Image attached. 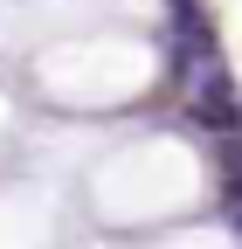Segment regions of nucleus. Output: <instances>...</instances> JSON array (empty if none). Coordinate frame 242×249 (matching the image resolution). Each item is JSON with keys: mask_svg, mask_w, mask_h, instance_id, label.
Listing matches in <instances>:
<instances>
[{"mask_svg": "<svg viewBox=\"0 0 242 249\" xmlns=\"http://www.w3.org/2000/svg\"><path fill=\"white\" fill-rule=\"evenodd\" d=\"M153 249H228L222 235H173V242H153Z\"/></svg>", "mask_w": 242, "mask_h": 249, "instance_id": "obj_4", "label": "nucleus"}, {"mask_svg": "<svg viewBox=\"0 0 242 249\" xmlns=\"http://www.w3.org/2000/svg\"><path fill=\"white\" fill-rule=\"evenodd\" d=\"M0 249H55V201L35 187H0Z\"/></svg>", "mask_w": 242, "mask_h": 249, "instance_id": "obj_3", "label": "nucleus"}, {"mask_svg": "<svg viewBox=\"0 0 242 249\" xmlns=\"http://www.w3.org/2000/svg\"><path fill=\"white\" fill-rule=\"evenodd\" d=\"M153 76H159V55L145 42H125V35H63V42H49L35 55L42 97L76 104V111L125 104L138 90H153Z\"/></svg>", "mask_w": 242, "mask_h": 249, "instance_id": "obj_2", "label": "nucleus"}, {"mask_svg": "<svg viewBox=\"0 0 242 249\" xmlns=\"http://www.w3.org/2000/svg\"><path fill=\"white\" fill-rule=\"evenodd\" d=\"M7 132H14V104L0 97V145H7Z\"/></svg>", "mask_w": 242, "mask_h": 249, "instance_id": "obj_5", "label": "nucleus"}, {"mask_svg": "<svg viewBox=\"0 0 242 249\" xmlns=\"http://www.w3.org/2000/svg\"><path fill=\"white\" fill-rule=\"evenodd\" d=\"M118 7H132V14H145V7H159V0H118Z\"/></svg>", "mask_w": 242, "mask_h": 249, "instance_id": "obj_6", "label": "nucleus"}, {"mask_svg": "<svg viewBox=\"0 0 242 249\" xmlns=\"http://www.w3.org/2000/svg\"><path fill=\"white\" fill-rule=\"evenodd\" d=\"M187 201H201V160L180 139L118 145L90 173V208L111 229H138V222H159V214H180Z\"/></svg>", "mask_w": 242, "mask_h": 249, "instance_id": "obj_1", "label": "nucleus"}]
</instances>
